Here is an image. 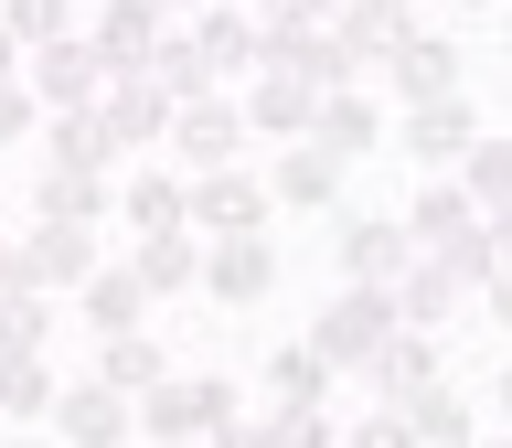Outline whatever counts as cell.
I'll list each match as a JSON object with an SVG mask.
<instances>
[{"instance_id": "33", "label": "cell", "mask_w": 512, "mask_h": 448, "mask_svg": "<svg viewBox=\"0 0 512 448\" xmlns=\"http://www.w3.org/2000/svg\"><path fill=\"white\" fill-rule=\"evenodd\" d=\"M54 342V299H43V288H11V299H0V352H43Z\"/></svg>"}, {"instance_id": "4", "label": "cell", "mask_w": 512, "mask_h": 448, "mask_svg": "<svg viewBox=\"0 0 512 448\" xmlns=\"http://www.w3.org/2000/svg\"><path fill=\"white\" fill-rule=\"evenodd\" d=\"M480 139H491V128H480L470 96H427V107H406V118H395V150H406L427 182H459V160H470Z\"/></svg>"}, {"instance_id": "36", "label": "cell", "mask_w": 512, "mask_h": 448, "mask_svg": "<svg viewBox=\"0 0 512 448\" xmlns=\"http://www.w3.org/2000/svg\"><path fill=\"white\" fill-rule=\"evenodd\" d=\"M22 139H43V96L22 75H0V150H22Z\"/></svg>"}, {"instance_id": "15", "label": "cell", "mask_w": 512, "mask_h": 448, "mask_svg": "<svg viewBox=\"0 0 512 448\" xmlns=\"http://www.w3.org/2000/svg\"><path fill=\"white\" fill-rule=\"evenodd\" d=\"M118 128L96 118V107H75V118H43V171H86V182H118Z\"/></svg>"}, {"instance_id": "23", "label": "cell", "mask_w": 512, "mask_h": 448, "mask_svg": "<svg viewBox=\"0 0 512 448\" xmlns=\"http://www.w3.org/2000/svg\"><path fill=\"white\" fill-rule=\"evenodd\" d=\"M64 395V374L43 363V352H0V427H43Z\"/></svg>"}, {"instance_id": "28", "label": "cell", "mask_w": 512, "mask_h": 448, "mask_svg": "<svg viewBox=\"0 0 512 448\" xmlns=\"http://www.w3.org/2000/svg\"><path fill=\"white\" fill-rule=\"evenodd\" d=\"M416 384H438V331H395L384 363H374V395H384V406H406Z\"/></svg>"}, {"instance_id": "24", "label": "cell", "mask_w": 512, "mask_h": 448, "mask_svg": "<svg viewBox=\"0 0 512 448\" xmlns=\"http://www.w3.org/2000/svg\"><path fill=\"white\" fill-rule=\"evenodd\" d=\"M160 374H182V363H171V352L150 342V320H139V331H118V342H96V384H118L128 406H139V395H150Z\"/></svg>"}, {"instance_id": "44", "label": "cell", "mask_w": 512, "mask_h": 448, "mask_svg": "<svg viewBox=\"0 0 512 448\" xmlns=\"http://www.w3.org/2000/svg\"><path fill=\"white\" fill-rule=\"evenodd\" d=\"M448 11H502V0H448Z\"/></svg>"}, {"instance_id": "30", "label": "cell", "mask_w": 512, "mask_h": 448, "mask_svg": "<svg viewBox=\"0 0 512 448\" xmlns=\"http://www.w3.org/2000/svg\"><path fill=\"white\" fill-rule=\"evenodd\" d=\"M416 22H427V11H416ZM331 32H342L363 64H384L395 43H406V11H384V0H342V11H331Z\"/></svg>"}, {"instance_id": "19", "label": "cell", "mask_w": 512, "mask_h": 448, "mask_svg": "<svg viewBox=\"0 0 512 448\" xmlns=\"http://www.w3.org/2000/svg\"><path fill=\"white\" fill-rule=\"evenodd\" d=\"M342 182H352V171H342L331 150L288 139V150H278V171H267V203H320V214H342Z\"/></svg>"}, {"instance_id": "21", "label": "cell", "mask_w": 512, "mask_h": 448, "mask_svg": "<svg viewBox=\"0 0 512 448\" xmlns=\"http://www.w3.org/2000/svg\"><path fill=\"white\" fill-rule=\"evenodd\" d=\"M75 320H86L96 342H118V331H139V320H150V288L128 278V267H96V278L75 288Z\"/></svg>"}, {"instance_id": "27", "label": "cell", "mask_w": 512, "mask_h": 448, "mask_svg": "<svg viewBox=\"0 0 512 448\" xmlns=\"http://www.w3.org/2000/svg\"><path fill=\"white\" fill-rule=\"evenodd\" d=\"M256 374H267V406H331V363L310 342H278Z\"/></svg>"}, {"instance_id": "34", "label": "cell", "mask_w": 512, "mask_h": 448, "mask_svg": "<svg viewBox=\"0 0 512 448\" xmlns=\"http://www.w3.org/2000/svg\"><path fill=\"white\" fill-rule=\"evenodd\" d=\"M0 32H11V43H64V32H75V0H0Z\"/></svg>"}, {"instance_id": "1", "label": "cell", "mask_w": 512, "mask_h": 448, "mask_svg": "<svg viewBox=\"0 0 512 448\" xmlns=\"http://www.w3.org/2000/svg\"><path fill=\"white\" fill-rule=\"evenodd\" d=\"M246 416V384L235 374H160L139 395V448H182V438H224Z\"/></svg>"}, {"instance_id": "31", "label": "cell", "mask_w": 512, "mask_h": 448, "mask_svg": "<svg viewBox=\"0 0 512 448\" xmlns=\"http://www.w3.org/2000/svg\"><path fill=\"white\" fill-rule=\"evenodd\" d=\"M427 267H438V278H459V288L480 299V288H491V267H502V246H491V224H459L448 246H427Z\"/></svg>"}, {"instance_id": "32", "label": "cell", "mask_w": 512, "mask_h": 448, "mask_svg": "<svg viewBox=\"0 0 512 448\" xmlns=\"http://www.w3.org/2000/svg\"><path fill=\"white\" fill-rule=\"evenodd\" d=\"M459 192L480 203V224H491V214H512V139H480V150L459 160Z\"/></svg>"}, {"instance_id": "5", "label": "cell", "mask_w": 512, "mask_h": 448, "mask_svg": "<svg viewBox=\"0 0 512 448\" xmlns=\"http://www.w3.org/2000/svg\"><path fill=\"white\" fill-rule=\"evenodd\" d=\"M406 267H416V246H406L395 214H352V203L331 214V278L342 288H395Z\"/></svg>"}, {"instance_id": "26", "label": "cell", "mask_w": 512, "mask_h": 448, "mask_svg": "<svg viewBox=\"0 0 512 448\" xmlns=\"http://www.w3.org/2000/svg\"><path fill=\"white\" fill-rule=\"evenodd\" d=\"M395 224H406V246L427 256V246H448L459 224H480V203H470L459 182H416V192H406V214H395Z\"/></svg>"}, {"instance_id": "42", "label": "cell", "mask_w": 512, "mask_h": 448, "mask_svg": "<svg viewBox=\"0 0 512 448\" xmlns=\"http://www.w3.org/2000/svg\"><path fill=\"white\" fill-rule=\"evenodd\" d=\"M160 11H171V22H192V11H214V0H160Z\"/></svg>"}, {"instance_id": "25", "label": "cell", "mask_w": 512, "mask_h": 448, "mask_svg": "<svg viewBox=\"0 0 512 448\" xmlns=\"http://www.w3.org/2000/svg\"><path fill=\"white\" fill-rule=\"evenodd\" d=\"M384 299H395V331H448V320H459V299H470V288L459 278H438V267H427V256H416L406 278L384 288Z\"/></svg>"}, {"instance_id": "3", "label": "cell", "mask_w": 512, "mask_h": 448, "mask_svg": "<svg viewBox=\"0 0 512 448\" xmlns=\"http://www.w3.org/2000/svg\"><path fill=\"white\" fill-rule=\"evenodd\" d=\"M160 150H171V171H182V182H203V171H235V160H246V107H235V86L182 96Z\"/></svg>"}, {"instance_id": "20", "label": "cell", "mask_w": 512, "mask_h": 448, "mask_svg": "<svg viewBox=\"0 0 512 448\" xmlns=\"http://www.w3.org/2000/svg\"><path fill=\"white\" fill-rule=\"evenodd\" d=\"M128 278L150 288V299H182V288H203V235H139V246H128Z\"/></svg>"}, {"instance_id": "12", "label": "cell", "mask_w": 512, "mask_h": 448, "mask_svg": "<svg viewBox=\"0 0 512 448\" xmlns=\"http://www.w3.org/2000/svg\"><path fill=\"white\" fill-rule=\"evenodd\" d=\"M160 32H171V11L160 0H96V64L107 75H150V54H160Z\"/></svg>"}, {"instance_id": "17", "label": "cell", "mask_w": 512, "mask_h": 448, "mask_svg": "<svg viewBox=\"0 0 512 448\" xmlns=\"http://www.w3.org/2000/svg\"><path fill=\"white\" fill-rule=\"evenodd\" d=\"M118 214H128V235H182L192 224V182L171 171V160H150V171L118 182Z\"/></svg>"}, {"instance_id": "37", "label": "cell", "mask_w": 512, "mask_h": 448, "mask_svg": "<svg viewBox=\"0 0 512 448\" xmlns=\"http://www.w3.org/2000/svg\"><path fill=\"white\" fill-rule=\"evenodd\" d=\"M342 448H416V438H406V416H395V406H374V416H352Z\"/></svg>"}, {"instance_id": "16", "label": "cell", "mask_w": 512, "mask_h": 448, "mask_svg": "<svg viewBox=\"0 0 512 448\" xmlns=\"http://www.w3.org/2000/svg\"><path fill=\"white\" fill-rule=\"evenodd\" d=\"M22 256H32V278H43V288H86L96 267H107V256H96V224H54V214H32Z\"/></svg>"}, {"instance_id": "46", "label": "cell", "mask_w": 512, "mask_h": 448, "mask_svg": "<svg viewBox=\"0 0 512 448\" xmlns=\"http://www.w3.org/2000/svg\"><path fill=\"white\" fill-rule=\"evenodd\" d=\"M502 54H512V0H502Z\"/></svg>"}, {"instance_id": "48", "label": "cell", "mask_w": 512, "mask_h": 448, "mask_svg": "<svg viewBox=\"0 0 512 448\" xmlns=\"http://www.w3.org/2000/svg\"><path fill=\"white\" fill-rule=\"evenodd\" d=\"M182 448H203V438H182Z\"/></svg>"}, {"instance_id": "8", "label": "cell", "mask_w": 512, "mask_h": 448, "mask_svg": "<svg viewBox=\"0 0 512 448\" xmlns=\"http://www.w3.org/2000/svg\"><path fill=\"white\" fill-rule=\"evenodd\" d=\"M459 32H438V22H406V43L384 54V86H395V107H427V96H459Z\"/></svg>"}, {"instance_id": "43", "label": "cell", "mask_w": 512, "mask_h": 448, "mask_svg": "<svg viewBox=\"0 0 512 448\" xmlns=\"http://www.w3.org/2000/svg\"><path fill=\"white\" fill-rule=\"evenodd\" d=\"M491 246H502V256H512V214H491Z\"/></svg>"}, {"instance_id": "11", "label": "cell", "mask_w": 512, "mask_h": 448, "mask_svg": "<svg viewBox=\"0 0 512 448\" xmlns=\"http://www.w3.org/2000/svg\"><path fill=\"white\" fill-rule=\"evenodd\" d=\"M267 288H278V246H267V235H203V299L256 310Z\"/></svg>"}, {"instance_id": "45", "label": "cell", "mask_w": 512, "mask_h": 448, "mask_svg": "<svg viewBox=\"0 0 512 448\" xmlns=\"http://www.w3.org/2000/svg\"><path fill=\"white\" fill-rule=\"evenodd\" d=\"M384 11H406V22H416V11H427V0H384Z\"/></svg>"}, {"instance_id": "9", "label": "cell", "mask_w": 512, "mask_h": 448, "mask_svg": "<svg viewBox=\"0 0 512 448\" xmlns=\"http://www.w3.org/2000/svg\"><path fill=\"white\" fill-rule=\"evenodd\" d=\"M235 107H246V139H310L320 86L299 75V64H256L246 86H235Z\"/></svg>"}, {"instance_id": "40", "label": "cell", "mask_w": 512, "mask_h": 448, "mask_svg": "<svg viewBox=\"0 0 512 448\" xmlns=\"http://www.w3.org/2000/svg\"><path fill=\"white\" fill-rule=\"evenodd\" d=\"M11 448H64V438H54V427H11Z\"/></svg>"}, {"instance_id": "38", "label": "cell", "mask_w": 512, "mask_h": 448, "mask_svg": "<svg viewBox=\"0 0 512 448\" xmlns=\"http://www.w3.org/2000/svg\"><path fill=\"white\" fill-rule=\"evenodd\" d=\"M480 310H491V320H502V331H512V256H502V267H491V288H480Z\"/></svg>"}, {"instance_id": "7", "label": "cell", "mask_w": 512, "mask_h": 448, "mask_svg": "<svg viewBox=\"0 0 512 448\" xmlns=\"http://www.w3.org/2000/svg\"><path fill=\"white\" fill-rule=\"evenodd\" d=\"M22 86L43 96V118H75V107L107 96V64H96L86 32H64V43H32V54H22Z\"/></svg>"}, {"instance_id": "18", "label": "cell", "mask_w": 512, "mask_h": 448, "mask_svg": "<svg viewBox=\"0 0 512 448\" xmlns=\"http://www.w3.org/2000/svg\"><path fill=\"white\" fill-rule=\"evenodd\" d=\"M96 118L118 128V150H160V139H171V96H160L150 75H107V96H96Z\"/></svg>"}, {"instance_id": "35", "label": "cell", "mask_w": 512, "mask_h": 448, "mask_svg": "<svg viewBox=\"0 0 512 448\" xmlns=\"http://www.w3.org/2000/svg\"><path fill=\"white\" fill-rule=\"evenodd\" d=\"M256 427H267V448H342V427H331V406H267Z\"/></svg>"}, {"instance_id": "47", "label": "cell", "mask_w": 512, "mask_h": 448, "mask_svg": "<svg viewBox=\"0 0 512 448\" xmlns=\"http://www.w3.org/2000/svg\"><path fill=\"white\" fill-rule=\"evenodd\" d=\"M480 448H512V427H502V438H480Z\"/></svg>"}, {"instance_id": "41", "label": "cell", "mask_w": 512, "mask_h": 448, "mask_svg": "<svg viewBox=\"0 0 512 448\" xmlns=\"http://www.w3.org/2000/svg\"><path fill=\"white\" fill-rule=\"evenodd\" d=\"M0 75H22V43H11V32H0Z\"/></svg>"}, {"instance_id": "39", "label": "cell", "mask_w": 512, "mask_h": 448, "mask_svg": "<svg viewBox=\"0 0 512 448\" xmlns=\"http://www.w3.org/2000/svg\"><path fill=\"white\" fill-rule=\"evenodd\" d=\"M491 416H502V427H512V363H502V374H491Z\"/></svg>"}, {"instance_id": "2", "label": "cell", "mask_w": 512, "mask_h": 448, "mask_svg": "<svg viewBox=\"0 0 512 448\" xmlns=\"http://www.w3.org/2000/svg\"><path fill=\"white\" fill-rule=\"evenodd\" d=\"M299 342H310L331 374H374L384 342H395V299H384V288H331V299H320V320L299 331Z\"/></svg>"}, {"instance_id": "14", "label": "cell", "mask_w": 512, "mask_h": 448, "mask_svg": "<svg viewBox=\"0 0 512 448\" xmlns=\"http://www.w3.org/2000/svg\"><path fill=\"white\" fill-rule=\"evenodd\" d=\"M192 54H203V75L214 86H246L256 75V22H246V0H214V11H192Z\"/></svg>"}, {"instance_id": "13", "label": "cell", "mask_w": 512, "mask_h": 448, "mask_svg": "<svg viewBox=\"0 0 512 448\" xmlns=\"http://www.w3.org/2000/svg\"><path fill=\"white\" fill-rule=\"evenodd\" d=\"M384 139H395V118H384L363 86H342V96H320V107H310V150H331L342 171H352L363 150H384Z\"/></svg>"}, {"instance_id": "6", "label": "cell", "mask_w": 512, "mask_h": 448, "mask_svg": "<svg viewBox=\"0 0 512 448\" xmlns=\"http://www.w3.org/2000/svg\"><path fill=\"white\" fill-rule=\"evenodd\" d=\"M64 448H139V406H128L118 384H96V374H64L54 416H43Z\"/></svg>"}, {"instance_id": "10", "label": "cell", "mask_w": 512, "mask_h": 448, "mask_svg": "<svg viewBox=\"0 0 512 448\" xmlns=\"http://www.w3.org/2000/svg\"><path fill=\"white\" fill-rule=\"evenodd\" d=\"M267 214H278L267 203V171H246V160L192 182V235H267Z\"/></svg>"}, {"instance_id": "22", "label": "cell", "mask_w": 512, "mask_h": 448, "mask_svg": "<svg viewBox=\"0 0 512 448\" xmlns=\"http://www.w3.org/2000/svg\"><path fill=\"white\" fill-rule=\"evenodd\" d=\"M395 416H406V438H416V448H480L470 395H448V384H416V395H406Z\"/></svg>"}, {"instance_id": "29", "label": "cell", "mask_w": 512, "mask_h": 448, "mask_svg": "<svg viewBox=\"0 0 512 448\" xmlns=\"http://www.w3.org/2000/svg\"><path fill=\"white\" fill-rule=\"evenodd\" d=\"M32 214H54V224H96V214H118V182H86V171H43V182H32Z\"/></svg>"}]
</instances>
